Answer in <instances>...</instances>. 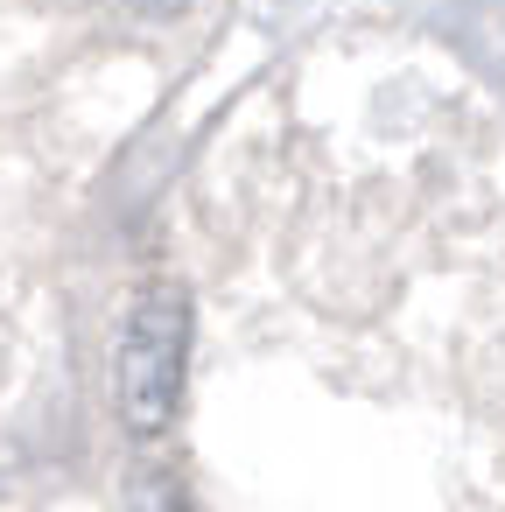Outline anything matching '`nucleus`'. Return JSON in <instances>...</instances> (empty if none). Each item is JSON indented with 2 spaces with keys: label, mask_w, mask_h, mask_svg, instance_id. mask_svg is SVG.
I'll list each match as a JSON object with an SVG mask.
<instances>
[{
  "label": "nucleus",
  "mask_w": 505,
  "mask_h": 512,
  "mask_svg": "<svg viewBox=\"0 0 505 512\" xmlns=\"http://www.w3.org/2000/svg\"><path fill=\"white\" fill-rule=\"evenodd\" d=\"M183 344H190V302L183 288H148L141 309L127 316L120 358H113V393L134 435L169 428L176 414V386H183Z\"/></svg>",
  "instance_id": "f257e3e1"
},
{
  "label": "nucleus",
  "mask_w": 505,
  "mask_h": 512,
  "mask_svg": "<svg viewBox=\"0 0 505 512\" xmlns=\"http://www.w3.org/2000/svg\"><path fill=\"white\" fill-rule=\"evenodd\" d=\"M134 8H141V15H155V22H169V15H183V8H190V0H134Z\"/></svg>",
  "instance_id": "f03ea898"
}]
</instances>
